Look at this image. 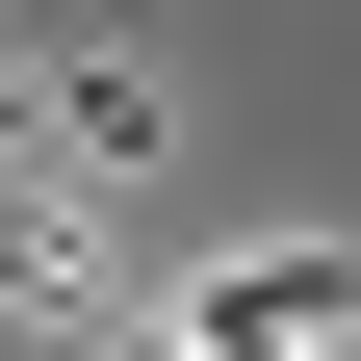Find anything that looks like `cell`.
Segmentation results:
<instances>
[{
    "label": "cell",
    "mask_w": 361,
    "mask_h": 361,
    "mask_svg": "<svg viewBox=\"0 0 361 361\" xmlns=\"http://www.w3.org/2000/svg\"><path fill=\"white\" fill-rule=\"evenodd\" d=\"M0 180H155V78L129 52H0Z\"/></svg>",
    "instance_id": "6da1fadb"
},
{
    "label": "cell",
    "mask_w": 361,
    "mask_h": 361,
    "mask_svg": "<svg viewBox=\"0 0 361 361\" xmlns=\"http://www.w3.org/2000/svg\"><path fill=\"white\" fill-rule=\"evenodd\" d=\"M180 336L207 361H336L361 336V258H233V284H180Z\"/></svg>",
    "instance_id": "7a4b0ae2"
}]
</instances>
